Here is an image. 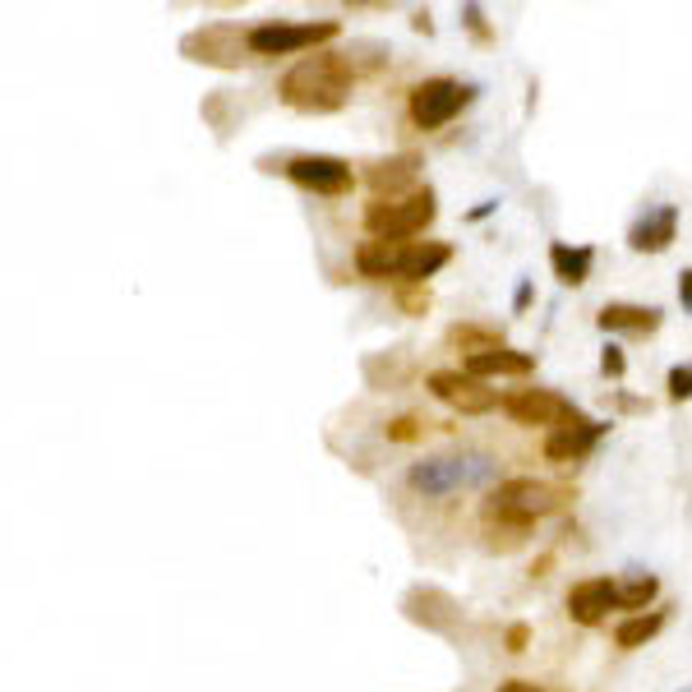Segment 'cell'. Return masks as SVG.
<instances>
[{"label":"cell","instance_id":"cell-31","mask_svg":"<svg viewBox=\"0 0 692 692\" xmlns=\"http://www.w3.org/2000/svg\"><path fill=\"white\" fill-rule=\"evenodd\" d=\"M679 305L692 315V268H683V273H679Z\"/></svg>","mask_w":692,"mask_h":692},{"label":"cell","instance_id":"cell-8","mask_svg":"<svg viewBox=\"0 0 692 692\" xmlns=\"http://www.w3.org/2000/svg\"><path fill=\"white\" fill-rule=\"evenodd\" d=\"M503 416L518 420V426H531V430H568V426H582V411L572 407L564 393L554 388H522V393H508L503 397Z\"/></svg>","mask_w":692,"mask_h":692},{"label":"cell","instance_id":"cell-21","mask_svg":"<svg viewBox=\"0 0 692 692\" xmlns=\"http://www.w3.org/2000/svg\"><path fill=\"white\" fill-rule=\"evenodd\" d=\"M665 623H669V605L646 610V614H633V619H623L619 628H614V646H619V651H637V646H646L651 637H660Z\"/></svg>","mask_w":692,"mask_h":692},{"label":"cell","instance_id":"cell-4","mask_svg":"<svg viewBox=\"0 0 692 692\" xmlns=\"http://www.w3.org/2000/svg\"><path fill=\"white\" fill-rule=\"evenodd\" d=\"M480 88L466 83V79H453V75H430L407 88V121L420 129V134H434L443 125H453L466 106L476 102Z\"/></svg>","mask_w":692,"mask_h":692},{"label":"cell","instance_id":"cell-30","mask_svg":"<svg viewBox=\"0 0 692 692\" xmlns=\"http://www.w3.org/2000/svg\"><path fill=\"white\" fill-rule=\"evenodd\" d=\"M499 692H549L545 683H531V679H503Z\"/></svg>","mask_w":692,"mask_h":692},{"label":"cell","instance_id":"cell-19","mask_svg":"<svg viewBox=\"0 0 692 692\" xmlns=\"http://www.w3.org/2000/svg\"><path fill=\"white\" fill-rule=\"evenodd\" d=\"M407 614L416 619V623H426V628H434V633H453V623H457V605L443 591H411L407 595Z\"/></svg>","mask_w":692,"mask_h":692},{"label":"cell","instance_id":"cell-14","mask_svg":"<svg viewBox=\"0 0 692 692\" xmlns=\"http://www.w3.org/2000/svg\"><path fill=\"white\" fill-rule=\"evenodd\" d=\"M416 175H420V158H416V152H401V158H378V162H365V181H370L374 198H397V194L420 190V185H416Z\"/></svg>","mask_w":692,"mask_h":692},{"label":"cell","instance_id":"cell-2","mask_svg":"<svg viewBox=\"0 0 692 692\" xmlns=\"http://www.w3.org/2000/svg\"><path fill=\"white\" fill-rule=\"evenodd\" d=\"M489 480H508V476H503V462L480 449L430 453V457L411 462V472H407V489L420 499H449V495H462V489H480Z\"/></svg>","mask_w":692,"mask_h":692},{"label":"cell","instance_id":"cell-9","mask_svg":"<svg viewBox=\"0 0 692 692\" xmlns=\"http://www.w3.org/2000/svg\"><path fill=\"white\" fill-rule=\"evenodd\" d=\"M426 388L439 397V401H449L453 411L462 416H489V411H503V397L495 388H485L480 378H472L466 370H434L426 378Z\"/></svg>","mask_w":692,"mask_h":692},{"label":"cell","instance_id":"cell-11","mask_svg":"<svg viewBox=\"0 0 692 692\" xmlns=\"http://www.w3.org/2000/svg\"><path fill=\"white\" fill-rule=\"evenodd\" d=\"M185 56L190 60H204V65H240L245 56V33L240 29H231V24H208V29H198V33H190L185 42Z\"/></svg>","mask_w":692,"mask_h":692},{"label":"cell","instance_id":"cell-24","mask_svg":"<svg viewBox=\"0 0 692 692\" xmlns=\"http://www.w3.org/2000/svg\"><path fill=\"white\" fill-rule=\"evenodd\" d=\"M430 430H434V420H426V416H397V420L384 426L388 443H416V439H426Z\"/></svg>","mask_w":692,"mask_h":692},{"label":"cell","instance_id":"cell-12","mask_svg":"<svg viewBox=\"0 0 692 692\" xmlns=\"http://www.w3.org/2000/svg\"><path fill=\"white\" fill-rule=\"evenodd\" d=\"M674 240H679V208L674 204H660L651 213H642L628 227V250L633 254H665Z\"/></svg>","mask_w":692,"mask_h":692},{"label":"cell","instance_id":"cell-29","mask_svg":"<svg viewBox=\"0 0 692 692\" xmlns=\"http://www.w3.org/2000/svg\"><path fill=\"white\" fill-rule=\"evenodd\" d=\"M526 642H531V628H526V623H512V628L503 633V651L522 656V651H526Z\"/></svg>","mask_w":692,"mask_h":692},{"label":"cell","instance_id":"cell-16","mask_svg":"<svg viewBox=\"0 0 692 692\" xmlns=\"http://www.w3.org/2000/svg\"><path fill=\"white\" fill-rule=\"evenodd\" d=\"M595 324L605 332H633V338H651L660 328V309L656 305H628V300H610L600 305Z\"/></svg>","mask_w":692,"mask_h":692},{"label":"cell","instance_id":"cell-28","mask_svg":"<svg viewBox=\"0 0 692 692\" xmlns=\"http://www.w3.org/2000/svg\"><path fill=\"white\" fill-rule=\"evenodd\" d=\"M600 374H605V378H623V374H628V355H623L619 347H605V351H600Z\"/></svg>","mask_w":692,"mask_h":692},{"label":"cell","instance_id":"cell-6","mask_svg":"<svg viewBox=\"0 0 692 692\" xmlns=\"http://www.w3.org/2000/svg\"><path fill=\"white\" fill-rule=\"evenodd\" d=\"M342 24L338 19H309V24H254L245 29V52L250 60H273V56H296V52H319L328 42H338Z\"/></svg>","mask_w":692,"mask_h":692},{"label":"cell","instance_id":"cell-5","mask_svg":"<svg viewBox=\"0 0 692 692\" xmlns=\"http://www.w3.org/2000/svg\"><path fill=\"white\" fill-rule=\"evenodd\" d=\"M434 217H439V198L430 185L397 194V198H370L365 213H361L370 240H411V236L426 231Z\"/></svg>","mask_w":692,"mask_h":692},{"label":"cell","instance_id":"cell-32","mask_svg":"<svg viewBox=\"0 0 692 692\" xmlns=\"http://www.w3.org/2000/svg\"><path fill=\"white\" fill-rule=\"evenodd\" d=\"M499 204H495V198H485V204H476L472 213H466V222H480V217H489V213H495Z\"/></svg>","mask_w":692,"mask_h":692},{"label":"cell","instance_id":"cell-36","mask_svg":"<svg viewBox=\"0 0 692 692\" xmlns=\"http://www.w3.org/2000/svg\"><path fill=\"white\" fill-rule=\"evenodd\" d=\"M619 407H623V411H646V401H637V397H619Z\"/></svg>","mask_w":692,"mask_h":692},{"label":"cell","instance_id":"cell-27","mask_svg":"<svg viewBox=\"0 0 692 692\" xmlns=\"http://www.w3.org/2000/svg\"><path fill=\"white\" fill-rule=\"evenodd\" d=\"M462 24L472 29V37H476V42H495V33H489L485 10H480V5H462Z\"/></svg>","mask_w":692,"mask_h":692},{"label":"cell","instance_id":"cell-3","mask_svg":"<svg viewBox=\"0 0 692 692\" xmlns=\"http://www.w3.org/2000/svg\"><path fill=\"white\" fill-rule=\"evenodd\" d=\"M572 485H554V480H531V476H508L485 495L480 522H499V526H518L535 531V522L554 518L572 503Z\"/></svg>","mask_w":692,"mask_h":692},{"label":"cell","instance_id":"cell-7","mask_svg":"<svg viewBox=\"0 0 692 692\" xmlns=\"http://www.w3.org/2000/svg\"><path fill=\"white\" fill-rule=\"evenodd\" d=\"M282 175L292 185H300L305 194H319V198H347L355 190L351 162L332 158V152H296V158L282 162Z\"/></svg>","mask_w":692,"mask_h":692},{"label":"cell","instance_id":"cell-23","mask_svg":"<svg viewBox=\"0 0 692 692\" xmlns=\"http://www.w3.org/2000/svg\"><path fill=\"white\" fill-rule=\"evenodd\" d=\"M656 595H660V582H656V577H651V572H633L628 582H619V610L628 614V619H633V614H646Z\"/></svg>","mask_w":692,"mask_h":692},{"label":"cell","instance_id":"cell-1","mask_svg":"<svg viewBox=\"0 0 692 692\" xmlns=\"http://www.w3.org/2000/svg\"><path fill=\"white\" fill-rule=\"evenodd\" d=\"M355 79H361V70L351 65L347 52H315V56H300L277 79V102L300 111V116H332V111H342L351 102Z\"/></svg>","mask_w":692,"mask_h":692},{"label":"cell","instance_id":"cell-17","mask_svg":"<svg viewBox=\"0 0 692 692\" xmlns=\"http://www.w3.org/2000/svg\"><path fill=\"white\" fill-rule=\"evenodd\" d=\"M462 370L472 378H522L535 370V355L531 351H512V347H499V351H485V355H466Z\"/></svg>","mask_w":692,"mask_h":692},{"label":"cell","instance_id":"cell-13","mask_svg":"<svg viewBox=\"0 0 692 692\" xmlns=\"http://www.w3.org/2000/svg\"><path fill=\"white\" fill-rule=\"evenodd\" d=\"M416 240H365L355 250V273L370 282H401V268H407Z\"/></svg>","mask_w":692,"mask_h":692},{"label":"cell","instance_id":"cell-10","mask_svg":"<svg viewBox=\"0 0 692 692\" xmlns=\"http://www.w3.org/2000/svg\"><path fill=\"white\" fill-rule=\"evenodd\" d=\"M564 605H568L572 623L595 628V623L610 619V610H619V582H614V577H587V582H572Z\"/></svg>","mask_w":692,"mask_h":692},{"label":"cell","instance_id":"cell-25","mask_svg":"<svg viewBox=\"0 0 692 692\" xmlns=\"http://www.w3.org/2000/svg\"><path fill=\"white\" fill-rule=\"evenodd\" d=\"M393 300L401 315H426L430 309V286H393Z\"/></svg>","mask_w":692,"mask_h":692},{"label":"cell","instance_id":"cell-26","mask_svg":"<svg viewBox=\"0 0 692 692\" xmlns=\"http://www.w3.org/2000/svg\"><path fill=\"white\" fill-rule=\"evenodd\" d=\"M665 388H669V401H692V365H674V370H669Z\"/></svg>","mask_w":692,"mask_h":692},{"label":"cell","instance_id":"cell-22","mask_svg":"<svg viewBox=\"0 0 692 692\" xmlns=\"http://www.w3.org/2000/svg\"><path fill=\"white\" fill-rule=\"evenodd\" d=\"M443 342H449L453 351H466V355H485V351H499L508 347L499 328H485V324H453L449 332H443Z\"/></svg>","mask_w":692,"mask_h":692},{"label":"cell","instance_id":"cell-35","mask_svg":"<svg viewBox=\"0 0 692 692\" xmlns=\"http://www.w3.org/2000/svg\"><path fill=\"white\" fill-rule=\"evenodd\" d=\"M512 305H518V309H526V305H531V282H522V286H518V300H512Z\"/></svg>","mask_w":692,"mask_h":692},{"label":"cell","instance_id":"cell-34","mask_svg":"<svg viewBox=\"0 0 692 692\" xmlns=\"http://www.w3.org/2000/svg\"><path fill=\"white\" fill-rule=\"evenodd\" d=\"M411 29H416V33H434V24H430V14H426V10H420V14L411 19Z\"/></svg>","mask_w":692,"mask_h":692},{"label":"cell","instance_id":"cell-20","mask_svg":"<svg viewBox=\"0 0 692 692\" xmlns=\"http://www.w3.org/2000/svg\"><path fill=\"white\" fill-rule=\"evenodd\" d=\"M591 263H595L591 245H568V240L549 245V268H554V277H559L564 286H582L591 277Z\"/></svg>","mask_w":692,"mask_h":692},{"label":"cell","instance_id":"cell-15","mask_svg":"<svg viewBox=\"0 0 692 692\" xmlns=\"http://www.w3.org/2000/svg\"><path fill=\"white\" fill-rule=\"evenodd\" d=\"M605 430H610V420H582V426H568V430H554L549 439H545V457L549 462H582V457H591L595 453V443L605 439Z\"/></svg>","mask_w":692,"mask_h":692},{"label":"cell","instance_id":"cell-18","mask_svg":"<svg viewBox=\"0 0 692 692\" xmlns=\"http://www.w3.org/2000/svg\"><path fill=\"white\" fill-rule=\"evenodd\" d=\"M449 259H453V245H449V240H416V245H411V254H407V268H401V282H397V286H426Z\"/></svg>","mask_w":692,"mask_h":692},{"label":"cell","instance_id":"cell-33","mask_svg":"<svg viewBox=\"0 0 692 692\" xmlns=\"http://www.w3.org/2000/svg\"><path fill=\"white\" fill-rule=\"evenodd\" d=\"M549 568H554V554H545V559H535V564H531V582H535V577H549Z\"/></svg>","mask_w":692,"mask_h":692}]
</instances>
